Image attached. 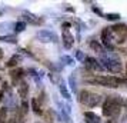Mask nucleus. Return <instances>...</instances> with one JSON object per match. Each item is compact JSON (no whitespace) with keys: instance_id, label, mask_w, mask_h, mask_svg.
<instances>
[{"instance_id":"nucleus-23","label":"nucleus","mask_w":127,"mask_h":123,"mask_svg":"<svg viewBox=\"0 0 127 123\" xmlns=\"http://www.w3.org/2000/svg\"><path fill=\"white\" fill-rule=\"evenodd\" d=\"M6 117H7V107L4 106V107L0 109V122L6 123Z\"/></svg>"},{"instance_id":"nucleus-32","label":"nucleus","mask_w":127,"mask_h":123,"mask_svg":"<svg viewBox=\"0 0 127 123\" xmlns=\"http://www.w3.org/2000/svg\"><path fill=\"white\" fill-rule=\"evenodd\" d=\"M107 123H116L114 120H107Z\"/></svg>"},{"instance_id":"nucleus-28","label":"nucleus","mask_w":127,"mask_h":123,"mask_svg":"<svg viewBox=\"0 0 127 123\" xmlns=\"http://www.w3.org/2000/svg\"><path fill=\"white\" fill-rule=\"evenodd\" d=\"M62 26H63V29H67V27H70V23H63Z\"/></svg>"},{"instance_id":"nucleus-4","label":"nucleus","mask_w":127,"mask_h":123,"mask_svg":"<svg viewBox=\"0 0 127 123\" xmlns=\"http://www.w3.org/2000/svg\"><path fill=\"white\" fill-rule=\"evenodd\" d=\"M110 29H111L113 36H117V41L119 43H123V41L126 40V37H127V26L126 24H114Z\"/></svg>"},{"instance_id":"nucleus-16","label":"nucleus","mask_w":127,"mask_h":123,"mask_svg":"<svg viewBox=\"0 0 127 123\" xmlns=\"http://www.w3.org/2000/svg\"><path fill=\"white\" fill-rule=\"evenodd\" d=\"M89 94H90V92H89V90H81V92H79V94H77L79 97H77V99H79V102H80L81 105H86V103H87Z\"/></svg>"},{"instance_id":"nucleus-30","label":"nucleus","mask_w":127,"mask_h":123,"mask_svg":"<svg viewBox=\"0 0 127 123\" xmlns=\"http://www.w3.org/2000/svg\"><path fill=\"white\" fill-rule=\"evenodd\" d=\"M6 123H16V122H14V119H9V120H6Z\"/></svg>"},{"instance_id":"nucleus-7","label":"nucleus","mask_w":127,"mask_h":123,"mask_svg":"<svg viewBox=\"0 0 127 123\" xmlns=\"http://www.w3.org/2000/svg\"><path fill=\"white\" fill-rule=\"evenodd\" d=\"M84 66H86V69L93 70V72H101V70H104L103 66L100 65V62H98L97 59H94V57H86V59H84Z\"/></svg>"},{"instance_id":"nucleus-27","label":"nucleus","mask_w":127,"mask_h":123,"mask_svg":"<svg viewBox=\"0 0 127 123\" xmlns=\"http://www.w3.org/2000/svg\"><path fill=\"white\" fill-rule=\"evenodd\" d=\"M93 12H94V13H97L98 16H101V17H103V16H104L103 13H101V10H100L98 7H96V6H93Z\"/></svg>"},{"instance_id":"nucleus-1","label":"nucleus","mask_w":127,"mask_h":123,"mask_svg":"<svg viewBox=\"0 0 127 123\" xmlns=\"http://www.w3.org/2000/svg\"><path fill=\"white\" fill-rule=\"evenodd\" d=\"M100 65L103 66V69H107L111 73H123V63L117 54L113 52H103L100 54Z\"/></svg>"},{"instance_id":"nucleus-34","label":"nucleus","mask_w":127,"mask_h":123,"mask_svg":"<svg viewBox=\"0 0 127 123\" xmlns=\"http://www.w3.org/2000/svg\"><path fill=\"white\" fill-rule=\"evenodd\" d=\"M0 14H1V12H0Z\"/></svg>"},{"instance_id":"nucleus-6","label":"nucleus","mask_w":127,"mask_h":123,"mask_svg":"<svg viewBox=\"0 0 127 123\" xmlns=\"http://www.w3.org/2000/svg\"><path fill=\"white\" fill-rule=\"evenodd\" d=\"M113 39H114V36L111 33V29L110 27H104L101 30V43H103V46H106L109 50H113V44H111Z\"/></svg>"},{"instance_id":"nucleus-20","label":"nucleus","mask_w":127,"mask_h":123,"mask_svg":"<svg viewBox=\"0 0 127 123\" xmlns=\"http://www.w3.org/2000/svg\"><path fill=\"white\" fill-rule=\"evenodd\" d=\"M0 40L6 41V43H13V44H16V43H17V37H16V36H0Z\"/></svg>"},{"instance_id":"nucleus-17","label":"nucleus","mask_w":127,"mask_h":123,"mask_svg":"<svg viewBox=\"0 0 127 123\" xmlns=\"http://www.w3.org/2000/svg\"><path fill=\"white\" fill-rule=\"evenodd\" d=\"M32 109H33V112H34L36 115H43V112H41V107H40V103L37 102V99L36 97H33V100H32Z\"/></svg>"},{"instance_id":"nucleus-2","label":"nucleus","mask_w":127,"mask_h":123,"mask_svg":"<svg viewBox=\"0 0 127 123\" xmlns=\"http://www.w3.org/2000/svg\"><path fill=\"white\" fill-rule=\"evenodd\" d=\"M121 106H123V99L120 96H107L101 110L106 117H116L120 115Z\"/></svg>"},{"instance_id":"nucleus-19","label":"nucleus","mask_w":127,"mask_h":123,"mask_svg":"<svg viewBox=\"0 0 127 123\" xmlns=\"http://www.w3.org/2000/svg\"><path fill=\"white\" fill-rule=\"evenodd\" d=\"M89 44H90V47H92V49H93V50H94V52L100 53V54H101V53L104 52L103 46H101V44H100V43H97V41L92 40V41H90V43H89Z\"/></svg>"},{"instance_id":"nucleus-11","label":"nucleus","mask_w":127,"mask_h":123,"mask_svg":"<svg viewBox=\"0 0 127 123\" xmlns=\"http://www.w3.org/2000/svg\"><path fill=\"white\" fill-rule=\"evenodd\" d=\"M24 73H26V70L24 69H22V67H17V69H13L12 73H10V77H12L13 82H20L22 79H23Z\"/></svg>"},{"instance_id":"nucleus-12","label":"nucleus","mask_w":127,"mask_h":123,"mask_svg":"<svg viewBox=\"0 0 127 123\" xmlns=\"http://www.w3.org/2000/svg\"><path fill=\"white\" fill-rule=\"evenodd\" d=\"M84 119H86V123H101L100 117L94 112H84Z\"/></svg>"},{"instance_id":"nucleus-25","label":"nucleus","mask_w":127,"mask_h":123,"mask_svg":"<svg viewBox=\"0 0 127 123\" xmlns=\"http://www.w3.org/2000/svg\"><path fill=\"white\" fill-rule=\"evenodd\" d=\"M62 62H64V65H69V66L74 65V60L70 57V56H63V57H62Z\"/></svg>"},{"instance_id":"nucleus-14","label":"nucleus","mask_w":127,"mask_h":123,"mask_svg":"<svg viewBox=\"0 0 127 123\" xmlns=\"http://www.w3.org/2000/svg\"><path fill=\"white\" fill-rule=\"evenodd\" d=\"M59 89H60V93H62V96H63L66 100L71 99V94L69 93V89H67V86H66V83H64L63 80H60V83H59Z\"/></svg>"},{"instance_id":"nucleus-22","label":"nucleus","mask_w":127,"mask_h":123,"mask_svg":"<svg viewBox=\"0 0 127 123\" xmlns=\"http://www.w3.org/2000/svg\"><path fill=\"white\" fill-rule=\"evenodd\" d=\"M26 29V23L24 22H17V23H14V32H17V33H20V32H23V30Z\"/></svg>"},{"instance_id":"nucleus-15","label":"nucleus","mask_w":127,"mask_h":123,"mask_svg":"<svg viewBox=\"0 0 127 123\" xmlns=\"http://www.w3.org/2000/svg\"><path fill=\"white\" fill-rule=\"evenodd\" d=\"M20 60H22V57H20L19 54H14V56H12V57L6 62V66L7 67H16V66L20 63Z\"/></svg>"},{"instance_id":"nucleus-9","label":"nucleus","mask_w":127,"mask_h":123,"mask_svg":"<svg viewBox=\"0 0 127 123\" xmlns=\"http://www.w3.org/2000/svg\"><path fill=\"white\" fill-rule=\"evenodd\" d=\"M62 40H63V44L66 49H71L73 44H74V37L70 33L69 29H63V33H62Z\"/></svg>"},{"instance_id":"nucleus-13","label":"nucleus","mask_w":127,"mask_h":123,"mask_svg":"<svg viewBox=\"0 0 127 123\" xmlns=\"http://www.w3.org/2000/svg\"><path fill=\"white\" fill-rule=\"evenodd\" d=\"M19 94H20V97L23 100H26L27 94H29V84L26 82H20V84H19Z\"/></svg>"},{"instance_id":"nucleus-29","label":"nucleus","mask_w":127,"mask_h":123,"mask_svg":"<svg viewBox=\"0 0 127 123\" xmlns=\"http://www.w3.org/2000/svg\"><path fill=\"white\" fill-rule=\"evenodd\" d=\"M3 96H4V93H3V92H1V90H0V102H1V100L4 99V97H3Z\"/></svg>"},{"instance_id":"nucleus-33","label":"nucleus","mask_w":127,"mask_h":123,"mask_svg":"<svg viewBox=\"0 0 127 123\" xmlns=\"http://www.w3.org/2000/svg\"><path fill=\"white\" fill-rule=\"evenodd\" d=\"M0 83H1V76H0Z\"/></svg>"},{"instance_id":"nucleus-21","label":"nucleus","mask_w":127,"mask_h":123,"mask_svg":"<svg viewBox=\"0 0 127 123\" xmlns=\"http://www.w3.org/2000/svg\"><path fill=\"white\" fill-rule=\"evenodd\" d=\"M104 19H107V20H111V22H114V20H120V14L119 13H107V14H104L103 16Z\"/></svg>"},{"instance_id":"nucleus-35","label":"nucleus","mask_w":127,"mask_h":123,"mask_svg":"<svg viewBox=\"0 0 127 123\" xmlns=\"http://www.w3.org/2000/svg\"><path fill=\"white\" fill-rule=\"evenodd\" d=\"M0 123H3V122H0Z\"/></svg>"},{"instance_id":"nucleus-3","label":"nucleus","mask_w":127,"mask_h":123,"mask_svg":"<svg viewBox=\"0 0 127 123\" xmlns=\"http://www.w3.org/2000/svg\"><path fill=\"white\" fill-rule=\"evenodd\" d=\"M89 83H94V84H98V86H104V87H119L123 83H127V80L124 79H120V77L116 76H104V75H98V76H94L93 79L89 80Z\"/></svg>"},{"instance_id":"nucleus-10","label":"nucleus","mask_w":127,"mask_h":123,"mask_svg":"<svg viewBox=\"0 0 127 123\" xmlns=\"http://www.w3.org/2000/svg\"><path fill=\"white\" fill-rule=\"evenodd\" d=\"M100 103H101V96L97 94V93H90L86 106H89V107H96V106L100 105Z\"/></svg>"},{"instance_id":"nucleus-8","label":"nucleus","mask_w":127,"mask_h":123,"mask_svg":"<svg viewBox=\"0 0 127 123\" xmlns=\"http://www.w3.org/2000/svg\"><path fill=\"white\" fill-rule=\"evenodd\" d=\"M22 17H23L22 22H24V23L36 24V26H40L43 23V19L39 17V16H36V14H33V13H30V12H23Z\"/></svg>"},{"instance_id":"nucleus-24","label":"nucleus","mask_w":127,"mask_h":123,"mask_svg":"<svg viewBox=\"0 0 127 123\" xmlns=\"http://www.w3.org/2000/svg\"><path fill=\"white\" fill-rule=\"evenodd\" d=\"M19 109H20V112H22L24 116H26V113H27V110H29V105H27V102H26V100H23V102H22V106H20Z\"/></svg>"},{"instance_id":"nucleus-26","label":"nucleus","mask_w":127,"mask_h":123,"mask_svg":"<svg viewBox=\"0 0 127 123\" xmlns=\"http://www.w3.org/2000/svg\"><path fill=\"white\" fill-rule=\"evenodd\" d=\"M76 59H77V60H80V62H84L86 56H84V53L81 52V50H77V52H76Z\"/></svg>"},{"instance_id":"nucleus-5","label":"nucleus","mask_w":127,"mask_h":123,"mask_svg":"<svg viewBox=\"0 0 127 123\" xmlns=\"http://www.w3.org/2000/svg\"><path fill=\"white\" fill-rule=\"evenodd\" d=\"M37 39L43 43H56L57 41V35L50 30H39L37 32Z\"/></svg>"},{"instance_id":"nucleus-31","label":"nucleus","mask_w":127,"mask_h":123,"mask_svg":"<svg viewBox=\"0 0 127 123\" xmlns=\"http://www.w3.org/2000/svg\"><path fill=\"white\" fill-rule=\"evenodd\" d=\"M3 54H4V53H3V50H1V49H0V59H3Z\"/></svg>"},{"instance_id":"nucleus-18","label":"nucleus","mask_w":127,"mask_h":123,"mask_svg":"<svg viewBox=\"0 0 127 123\" xmlns=\"http://www.w3.org/2000/svg\"><path fill=\"white\" fill-rule=\"evenodd\" d=\"M69 86H70V89L73 90V93H77V82H76V75L74 73L70 75V77H69Z\"/></svg>"}]
</instances>
